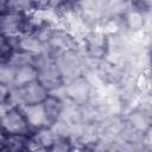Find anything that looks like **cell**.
<instances>
[{"instance_id":"obj_1","label":"cell","mask_w":152,"mask_h":152,"mask_svg":"<svg viewBox=\"0 0 152 152\" xmlns=\"http://www.w3.org/2000/svg\"><path fill=\"white\" fill-rule=\"evenodd\" d=\"M1 122L2 133L31 135L33 132L23 107L19 104H7V108L2 110Z\"/></svg>"},{"instance_id":"obj_2","label":"cell","mask_w":152,"mask_h":152,"mask_svg":"<svg viewBox=\"0 0 152 152\" xmlns=\"http://www.w3.org/2000/svg\"><path fill=\"white\" fill-rule=\"evenodd\" d=\"M82 48L88 58L94 61H103L110 51L109 34L100 30L88 31L82 38Z\"/></svg>"},{"instance_id":"obj_3","label":"cell","mask_w":152,"mask_h":152,"mask_svg":"<svg viewBox=\"0 0 152 152\" xmlns=\"http://www.w3.org/2000/svg\"><path fill=\"white\" fill-rule=\"evenodd\" d=\"M64 93L74 104L84 106L90 99L91 84L83 75H80L64 84Z\"/></svg>"},{"instance_id":"obj_4","label":"cell","mask_w":152,"mask_h":152,"mask_svg":"<svg viewBox=\"0 0 152 152\" xmlns=\"http://www.w3.org/2000/svg\"><path fill=\"white\" fill-rule=\"evenodd\" d=\"M42 106H43V109H44L49 126L53 127L59 121V119L63 114V110H64L63 100L59 96L50 93L49 96L42 102Z\"/></svg>"},{"instance_id":"obj_5","label":"cell","mask_w":152,"mask_h":152,"mask_svg":"<svg viewBox=\"0 0 152 152\" xmlns=\"http://www.w3.org/2000/svg\"><path fill=\"white\" fill-rule=\"evenodd\" d=\"M1 150L15 152L30 150V135L1 133Z\"/></svg>"},{"instance_id":"obj_6","label":"cell","mask_w":152,"mask_h":152,"mask_svg":"<svg viewBox=\"0 0 152 152\" xmlns=\"http://www.w3.org/2000/svg\"><path fill=\"white\" fill-rule=\"evenodd\" d=\"M122 23L128 31L138 32L145 26L144 12H141L134 7H131V10H128L126 13H124Z\"/></svg>"},{"instance_id":"obj_7","label":"cell","mask_w":152,"mask_h":152,"mask_svg":"<svg viewBox=\"0 0 152 152\" xmlns=\"http://www.w3.org/2000/svg\"><path fill=\"white\" fill-rule=\"evenodd\" d=\"M131 7H134L145 13V12L152 10V0H134V2L131 5Z\"/></svg>"},{"instance_id":"obj_8","label":"cell","mask_w":152,"mask_h":152,"mask_svg":"<svg viewBox=\"0 0 152 152\" xmlns=\"http://www.w3.org/2000/svg\"><path fill=\"white\" fill-rule=\"evenodd\" d=\"M141 144H144L147 148L152 150V125L144 132L142 134V141Z\"/></svg>"},{"instance_id":"obj_9","label":"cell","mask_w":152,"mask_h":152,"mask_svg":"<svg viewBox=\"0 0 152 152\" xmlns=\"http://www.w3.org/2000/svg\"><path fill=\"white\" fill-rule=\"evenodd\" d=\"M150 64H151V69H152V48L150 50Z\"/></svg>"}]
</instances>
